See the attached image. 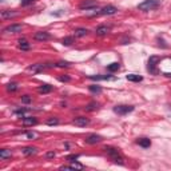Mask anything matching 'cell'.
Returning a JSON list of instances; mask_svg holds the SVG:
<instances>
[{"mask_svg":"<svg viewBox=\"0 0 171 171\" xmlns=\"http://www.w3.org/2000/svg\"><path fill=\"white\" fill-rule=\"evenodd\" d=\"M104 151H106V154L111 158L112 162H115V163H119V164H124L123 156H122V154H120V151L118 150V148L109 146V147H104Z\"/></svg>","mask_w":171,"mask_h":171,"instance_id":"1","label":"cell"},{"mask_svg":"<svg viewBox=\"0 0 171 171\" xmlns=\"http://www.w3.org/2000/svg\"><path fill=\"white\" fill-rule=\"evenodd\" d=\"M159 4H160V2L159 0H145L143 3H141L138 6V8L141 11H145V12H147V11H152V10H156V8L159 7Z\"/></svg>","mask_w":171,"mask_h":171,"instance_id":"2","label":"cell"},{"mask_svg":"<svg viewBox=\"0 0 171 171\" xmlns=\"http://www.w3.org/2000/svg\"><path fill=\"white\" fill-rule=\"evenodd\" d=\"M159 63H160V58L159 56H150V59H148V64H147L148 72L152 74V75H158L159 70L156 68V67L159 66Z\"/></svg>","mask_w":171,"mask_h":171,"instance_id":"3","label":"cell"},{"mask_svg":"<svg viewBox=\"0 0 171 171\" xmlns=\"http://www.w3.org/2000/svg\"><path fill=\"white\" fill-rule=\"evenodd\" d=\"M134 111V106H127V104H119L114 107V112L118 115H127L130 112Z\"/></svg>","mask_w":171,"mask_h":171,"instance_id":"4","label":"cell"},{"mask_svg":"<svg viewBox=\"0 0 171 171\" xmlns=\"http://www.w3.org/2000/svg\"><path fill=\"white\" fill-rule=\"evenodd\" d=\"M79 8L80 10H95V8H98V3L95 0H86L80 4Z\"/></svg>","mask_w":171,"mask_h":171,"instance_id":"5","label":"cell"},{"mask_svg":"<svg viewBox=\"0 0 171 171\" xmlns=\"http://www.w3.org/2000/svg\"><path fill=\"white\" fill-rule=\"evenodd\" d=\"M118 12V8L114 7V6H106L103 7L100 11H99L96 15H114V13Z\"/></svg>","mask_w":171,"mask_h":171,"instance_id":"6","label":"cell"},{"mask_svg":"<svg viewBox=\"0 0 171 171\" xmlns=\"http://www.w3.org/2000/svg\"><path fill=\"white\" fill-rule=\"evenodd\" d=\"M21 28H23L21 24H11V25L6 27V28L3 30V32L4 34H17L21 31Z\"/></svg>","mask_w":171,"mask_h":171,"instance_id":"7","label":"cell"},{"mask_svg":"<svg viewBox=\"0 0 171 171\" xmlns=\"http://www.w3.org/2000/svg\"><path fill=\"white\" fill-rule=\"evenodd\" d=\"M48 67H51V66H47V64H32V66H30L28 68H27V71H28V72H32V74H38V72H42L43 70L48 68Z\"/></svg>","mask_w":171,"mask_h":171,"instance_id":"8","label":"cell"},{"mask_svg":"<svg viewBox=\"0 0 171 171\" xmlns=\"http://www.w3.org/2000/svg\"><path fill=\"white\" fill-rule=\"evenodd\" d=\"M36 123H38V119L34 118V116H23V119H21V124L24 127H32Z\"/></svg>","mask_w":171,"mask_h":171,"instance_id":"9","label":"cell"},{"mask_svg":"<svg viewBox=\"0 0 171 171\" xmlns=\"http://www.w3.org/2000/svg\"><path fill=\"white\" fill-rule=\"evenodd\" d=\"M102 136L100 135H96V134H90L87 138H86V143L87 145H96V143L102 142Z\"/></svg>","mask_w":171,"mask_h":171,"instance_id":"10","label":"cell"},{"mask_svg":"<svg viewBox=\"0 0 171 171\" xmlns=\"http://www.w3.org/2000/svg\"><path fill=\"white\" fill-rule=\"evenodd\" d=\"M72 123L75 126H78V127H86L87 124H90V119L86 118V116H78V118H75L72 120Z\"/></svg>","mask_w":171,"mask_h":171,"instance_id":"11","label":"cell"},{"mask_svg":"<svg viewBox=\"0 0 171 171\" xmlns=\"http://www.w3.org/2000/svg\"><path fill=\"white\" fill-rule=\"evenodd\" d=\"M34 39L38 40V42H46V40L51 39V35L48 32H46V31H39V32H36L34 35Z\"/></svg>","mask_w":171,"mask_h":171,"instance_id":"12","label":"cell"},{"mask_svg":"<svg viewBox=\"0 0 171 171\" xmlns=\"http://www.w3.org/2000/svg\"><path fill=\"white\" fill-rule=\"evenodd\" d=\"M68 169H78V170H83L84 169V166L82 164V163H78V162H72L71 164H68V166H62L60 167V170H68Z\"/></svg>","mask_w":171,"mask_h":171,"instance_id":"13","label":"cell"},{"mask_svg":"<svg viewBox=\"0 0 171 171\" xmlns=\"http://www.w3.org/2000/svg\"><path fill=\"white\" fill-rule=\"evenodd\" d=\"M21 152L25 155V156H30V155H35L38 152V148L36 147H32V146H28V147H24Z\"/></svg>","mask_w":171,"mask_h":171,"instance_id":"14","label":"cell"},{"mask_svg":"<svg viewBox=\"0 0 171 171\" xmlns=\"http://www.w3.org/2000/svg\"><path fill=\"white\" fill-rule=\"evenodd\" d=\"M109 31H110V27H107V25H99L95 32H96L98 36H104V35L109 34Z\"/></svg>","mask_w":171,"mask_h":171,"instance_id":"15","label":"cell"},{"mask_svg":"<svg viewBox=\"0 0 171 171\" xmlns=\"http://www.w3.org/2000/svg\"><path fill=\"white\" fill-rule=\"evenodd\" d=\"M136 143H138V145L141 146V147H143V148H148V147L151 146V141H150L148 138H141V139H138Z\"/></svg>","mask_w":171,"mask_h":171,"instance_id":"16","label":"cell"},{"mask_svg":"<svg viewBox=\"0 0 171 171\" xmlns=\"http://www.w3.org/2000/svg\"><path fill=\"white\" fill-rule=\"evenodd\" d=\"M0 16H2V19L3 20H6V19H11V17L13 16H16V12H12V11H2V13H0Z\"/></svg>","mask_w":171,"mask_h":171,"instance_id":"17","label":"cell"},{"mask_svg":"<svg viewBox=\"0 0 171 171\" xmlns=\"http://www.w3.org/2000/svg\"><path fill=\"white\" fill-rule=\"evenodd\" d=\"M30 47H31L30 43L27 42L25 39H20V40H19V48L21 49V51H28Z\"/></svg>","mask_w":171,"mask_h":171,"instance_id":"18","label":"cell"},{"mask_svg":"<svg viewBox=\"0 0 171 171\" xmlns=\"http://www.w3.org/2000/svg\"><path fill=\"white\" fill-rule=\"evenodd\" d=\"M126 78H127V80H130V82H142L143 80V78L142 76H139V75H135V74H128L127 76H126Z\"/></svg>","mask_w":171,"mask_h":171,"instance_id":"19","label":"cell"},{"mask_svg":"<svg viewBox=\"0 0 171 171\" xmlns=\"http://www.w3.org/2000/svg\"><path fill=\"white\" fill-rule=\"evenodd\" d=\"M88 34V30L87 28H76L75 30V36L76 38H83Z\"/></svg>","mask_w":171,"mask_h":171,"instance_id":"20","label":"cell"},{"mask_svg":"<svg viewBox=\"0 0 171 171\" xmlns=\"http://www.w3.org/2000/svg\"><path fill=\"white\" fill-rule=\"evenodd\" d=\"M51 91H52V86H49V84H43V86H40V87H39V92L40 94H48Z\"/></svg>","mask_w":171,"mask_h":171,"instance_id":"21","label":"cell"},{"mask_svg":"<svg viewBox=\"0 0 171 171\" xmlns=\"http://www.w3.org/2000/svg\"><path fill=\"white\" fill-rule=\"evenodd\" d=\"M11 155H12L11 150H7V148H3V150H0V158H2V159L11 158Z\"/></svg>","mask_w":171,"mask_h":171,"instance_id":"22","label":"cell"},{"mask_svg":"<svg viewBox=\"0 0 171 171\" xmlns=\"http://www.w3.org/2000/svg\"><path fill=\"white\" fill-rule=\"evenodd\" d=\"M90 79H91V80H110V79H112V76H110V75H103V76L92 75V76H90Z\"/></svg>","mask_w":171,"mask_h":171,"instance_id":"23","label":"cell"},{"mask_svg":"<svg viewBox=\"0 0 171 171\" xmlns=\"http://www.w3.org/2000/svg\"><path fill=\"white\" fill-rule=\"evenodd\" d=\"M98 109H99V103H96V102H91L90 104L86 106V110L87 111H95Z\"/></svg>","mask_w":171,"mask_h":171,"instance_id":"24","label":"cell"},{"mask_svg":"<svg viewBox=\"0 0 171 171\" xmlns=\"http://www.w3.org/2000/svg\"><path fill=\"white\" fill-rule=\"evenodd\" d=\"M88 90H90L91 92H94V94H100V92H102V87H100V86H98V84L90 86Z\"/></svg>","mask_w":171,"mask_h":171,"instance_id":"25","label":"cell"},{"mask_svg":"<svg viewBox=\"0 0 171 171\" xmlns=\"http://www.w3.org/2000/svg\"><path fill=\"white\" fill-rule=\"evenodd\" d=\"M28 111H30L28 109H16V110H13V114H15V115H19V116H21V118H23V116H24Z\"/></svg>","mask_w":171,"mask_h":171,"instance_id":"26","label":"cell"},{"mask_svg":"<svg viewBox=\"0 0 171 171\" xmlns=\"http://www.w3.org/2000/svg\"><path fill=\"white\" fill-rule=\"evenodd\" d=\"M119 63H111V64L107 66V70L110 71V72H115V71H118L119 70Z\"/></svg>","mask_w":171,"mask_h":171,"instance_id":"27","label":"cell"},{"mask_svg":"<svg viewBox=\"0 0 171 171\" xmlns=\"http://www.w3.org/2000/svg\"><path fill=\"white\" fill-rule=\"evenodd\" d=\"M74 43V38L72 36H66L64 39L62 40V44L63 46H71Z\"/></svg>","mask_w":171,"mask_h":171,"instance_id":"28","label":"cell"},{"mask_svg":"<svg viewBox=\"0 0 171 171\" xmlns=\"http://www.w3.org/2000/svg\"><path fill=\"white\" fill-rule=\"evenodd\" d=\"M48 126H56V124H59V119L55 118V116H52V118H49L47 119V122H46Z\"/></svg>","mask_w":171,"mask_h":171,"instance_id":"29","label":"cell"},{"mask_svg":"<svg viewBox=\"0 0 171 171\" xmlns=\"http://www.w3.org/2000/svg\"><path fill=\"white\" fill-rule=\"evenodd\" d=\"M17 88H19V87H17L16 83H8V84H7V90H8V91H11V92L16 91Z\"/></svg>","mask_w":171,"mask_h":171,"instance_id":"30","label":"cell"},{"mask_svg":"<svg viewBox=\"0 0 171 171\" xmlns=\"http://www.w3.org/2000/svg\"><path fill=\"white\" fill-rule=\"evenodd\" d=\"M21 102L25 103V104H28V103L32 102V98H31L30 95H24V96H21Z\"/></svg>","mask_w":171,"mask_h":171,"instance_id":"31","label":"cell"},{"mask_svg":"<svg viewBox=\"0 0 171 171\" xmlns=\"http://www.w3.org/2000/svg\"><path fill=\"white\" fill-rule=\"evenodd\" d=\"M55 66L56 67H60V68H64V67H70V63L68 62H58Z\"/></svg>","mask_w":171,"mask_h":171,"instance_id":"32","label":"cell"},{"mask_svg":"<svg viewBox=\"0 0 171 171\" xmlns=\"http://www.w3.org/2000/svg\"><path fill=\"white\" fill-rule=\"evenodd\" d=\"M35 2V0H21V6H23V7H27V6H31V4H32Z\"/></svg>","mask_w":171,"mask_h":171,"instance_id":"33","label":"cell"},{"mask_svg":"<svg viewBox=\"0 0 171 171\" xmlns=\"http://www.w3.org/2000/svg\"><path fill=\"white\" fill-rule=\"evenodd\" d=\"M78 158H79V155H68V156H67V160L74 162V160H76Z\"/></svg>","mask_w":171,"mask_h":171,"instance_id":"34","label":"cell"},{"mask_svg":"<svg viewBox=\"0 0 171 171\" xmlns=\"http://www.w3.org/2000/svg\"><path fill=\"white\" fill-rule=\"evenodd\" d=\"M59 80L60 82H70V76H60Z\"/></svg>","mask_w":171,"mask_h":171,"instance_id":"35","label":"cell"},{"mask_svg":"<svg viewBox=\"0 0 171 171\" xmlns=\"http://www.w3.org/2000/svg\"><path fill=\"white\" fill-rule=\"evenodd\" d=\"M46 156H47L48 159H49V158H53V156H55V152H53V151H49V152H47V154H46Z\"/></svg>","mask_w":171,"mask_h":171,"instance_id":"36","label":"cell"},{"mask_svg":"<svg viewBox=\"0 0 171 171\" xmlns=\"http://www.w3.org/2000/svg\"><path fill=\"white\" fill-rule=\"evenodd\" d=\"M25 135H27L28 138H34V136H35V134H34V132H27Z\"/></svg>","mask_w":171,"mask_h":171,"instance_id":"37","label":"cell"}]
</instances>
